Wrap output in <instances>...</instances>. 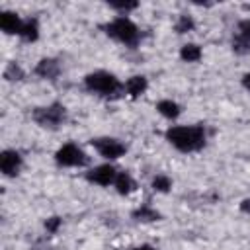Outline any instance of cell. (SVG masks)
Listing matches in <instances>:
<instances>
[{
  "label": "cell",
  "instance_id": "cell-5",
  "mask_svg": "<svg viewBox=\"0 0 250 250\" xmlns=\"http://www.w3.org/2000/svg\"><path fill=\"white\" fill-rule=\"evenodd\" d=\"M55 160H57L61 166H84V164H88V156L84 154V150L78 148V146L72 145V143L62 145V146L57 150Z\"/></svg>",
  "mask_w": 250,
  "mask_h": 250
},
{
  "label": "cell",
  "instance_id": "cell-12",
  "mask_svg": "<svg viewBox=\"0 0 250 250\" xmlns=\"http://www.w3.org/2000/svg\"><path fill=\"white\" fill-rule=\"evenodd\" d=\"M113 186H115L117 193H121V195H127V193H131L137 188L135 186V180L127 172H119L117 178H115V182H113Z\"/></svg>",
  "mask_w": 250,
  "mask_h": 250
},
{
  "label": "cell",
  "instance_id": "cell-17",
  "mask_svg": "<svg viewBox=\"0 0 250 250\" xmlns=\"http://www.w3.org/2000/svg\"><path fill=\"white\" fill-rule=\"evenodd\" d=\"M232 49L238 55H248L250 53V39H244L240 35H234L232 37Z\"/></svg>",
  "mask_w": 250,
  "mask_h": 250
},
{
  "label": "cell",
  "instance_id": "cell-24",
  "mask_svg": "<svg viewBox=\"0 0 250 250\" xmlns=\"http://www.w3.org/2000/svg\"><path fill=\"white\" fill-rule=\"evenodd\" d=\"M240 211H242V213H248V215H250V199H244V201L240 203Z\"/></svg>",
  "mask_w": 250,
  "mask_h": 250
},
{
  "label": "cell",
  "instance_id": "cell-18",
  "mask_svg": "<svg viewBox=\"0 0 250 250\" xmlns=\"http://www.w3.org/2000/svg\"><path fill=\"white\" fill-rule=\"evenodd\" d=\"M191 29H193V20H191V16L182 14V16L178 18V21H176V31H178V33H186V31H191Z\"/></svg>",
  "mask_w": 250,
  "mask_h": 250
},
{
  "label": "cell",
  "instance_id": "cell-23",
  "mask_svg": "<svg viewBox=\"0 0 250 250\" xmlns=\"http://www.w3.org/2000/svg\"><path fill=\"white\" fill-rule=\"evenodd\" d=\"M59 227H61V219H59V217H49V219L45 221V229H47L49 232H57Z\"/></svg>",
  "mask_w": 250,
  "mask_h": 250
},
{
  "label": "cell",
  "instance_id": "cell-19",
  "mask_svg": "<svg viewBox=\"0 0 250 250\" xmlns=\"http://www.w3.org/2000/svg\"><path fill=\"white\" fill-rule=\"evenodd\" d=\"M4 78H6V80H21V78H23V70H21L16 62H10V64L6 66V70H4Z\"/></svg>",
  "mask_w": 250,
  "mask_h": 250
},
{
  "label": "cell",
  "instance_id": "cell-13",
  "mask_svg": "<svg viewBox=\"0 0 250 250\" xmlns=\"http://www.w3.org/2000/svg\"><path fill=\"white\" fill-rule=\"evenodd\" d=\"M156 109H158V113L164 115L166 119H176V117L180 115V105H178L176 102H172V100H162V102H158V104H156Z\"/></svg>",
  "mask_w": 250,
  "mask_h": 250
},
{
  "label": "cell",
  "instance_id": "cell-7",
  "mask_svg": "<svg viewBox=\"0 0 250 250\" xmlns=\"http://www.w3.org/2000/svg\"><path fill=\"white\" fill-rule=\"evenodd\" d=\"M86 178H88L90 182H94V184L109 186V184H113V182H115L117 172H115V168H113V166H109V164H102V166H96L94 170H90V172L86 174Z\"/></svg>",
  "mask_w": 250,
  "mask_h": 250
},
{
  "label": "cell",
  "instance_id": "cell-1",
  "mask_svg": "<svg viewBox=\"0 0 250 250\" xmlns=\"http://www.w3.org/2000/svg\"><path fill=\"white\" fill-rule=\"evenodd\" d=\"M166 139L182 152H193L203 148L205 145V131L201 125H178L166 131Z\"/></svg>",
  "mask_w": 250,
  "mask_h": 250
},
{
  "label": "cell",
  "instance_id": "cell-16",
  "mask_svg": "<svg viewBox=\"0 0 250 250\" xmlns=\"http://www.w3.org/2000/svg\"><path fill=\"white\" fill-rule=\"evenodd\" d=\"M133 219H137V221H158L160 215L150 205H141L139 209L133 211Z\"/></svg>",
  "mask_w": 250,
  "mask_h": 250
},
{
  "label": "cell",
  "instance_id": "cell-3",
  "mask_svg": "<svg viewBox=\"0 0 250 250\" xmlns=\"http://www.w3.org/2000/svg\"><path fill=\"white\" fill-rule=\"evenodd\" d=\"M84 84L90 92H96L102 96H115L121 90V82L111 72H105V70H98V72L88 74L84 78Z\"/></svg>",
  "mask_w": 250,
  "mask_h": 250
},
{
  "label": "cell",
  "instance_id": "cell-10",
  "mask_svg": "<svg viewBox=\"0 0 250 250\" xmlns=\"http://www.w3.org/2000/svg\"><path fill=\"white\" fill-rule=\"evenodd\" d=\"M59 70L61 68H59V62L55 59H41L37 62V66H35V74L41 76V78H49V80L57 78L59 76Z\"/></svg>",
  "mask_w": 250,
  "mask_h": 250
},
{
  "label": "cell",
  "instance_id": "cell-4",
  "mask_svg": "<svg viewBox=\"0 0 250 250\" xmlns=\"http://www.w3.org/2000/svg\"><path fill=\"white\" fill-rule=\"evenodd\" d=\"M64 119H66V109L61 104H51L47 107H35L33 109V121L39 123L41 127L55 129V127L62 125Z\"/></svg>",
  "mask_w": 250,
  "mask_h": 250
},
{
  "label": "cell",
  "instance_id": "cell-14",
  "mask_svg": "<svg viewBox=\"0 0 250 250\" xmlns=\"http://www.w3.org/2000/svg\"><path fill=\"white\" fill-rule=\"evenodd\" d=\"M20 35H21L25 41H35V39L39 37V25H37V20H33V18L23 20V25H21Z\"/></svg>",
  "mask_w": 250,
  "mask_h": 250
},
{
  "label": "cell",
  "instance_id": "cell-21",
  "mask_svg": "<svg viewBox=\"0 0 250 250\" xmlns=\"http://www.w3.org/2000/svg\"><path fill=\"white\" fill-rule=\"evenodd\" d=\"M109 6H111L113 10H119V12H131V10H135L139 4H137V2H109Z\"/></svg>",
  "mask_w": 250,
  "mask_h": 250
},
{
  "label": "cell",
  "instance_id": "cell-9",
  "mask_svg": "<svg viewBox=\"0 0 250 250\" xmlns=\"http://www.w3.org/2000/svg\"><path fill=\"white\" fill-rule=\"evenodd\" d=\"M21 25H23V20H20L18 14H14V12H2L0 14V27H2V31H6V33H18L20 35Z\"/></svg>",
  "mask_w": 250,
  "mask_h": 250
},
{
  "label": "cell",
  "instance_id": "cell-2",
  "mask_svg": "<svg viewBox=\"0 0 250 250\" xmlns=\"http://www.w3.org/2000/svg\"><path fill=\"white\" fill-rule=\"evenodd\" d=\"M105 33L117 41H121L123 45H129V47H135L139 43V27L125 16H119L115 20H111L109 23L104 25Z\"/></svg>",
  "mask_w": 250,
  "mask_h": 250
},
{
  "label": "cell",
  "instance_id": "cell-8",
  "mask_svg": "<svg viewBox=\"0 0 250 250\" xmlns=\"http://www.w3.org/2000/svg\"><path fill=\"white\" fill-rule=\"evenodd\" d=\"M21 166V156L16 150H4L0 156V170L4 176H16Z\"/></svg>",
  "mask_w": 250,
  "mask_h": 250
},
{
  "label": "cell",
  "instance_id": "cell-15",
  "mask_svg": "<svg viewBox=\"0 0 250 250\" xmlns=\"http://www.w3.org/2000/svg\"><path fill=\"white\" fill-rule=\"evenodd\" d=\"M180 57H182V61H186V62H195V61L201 59V49H199L195 43H188V45H184V47L180 49Z\"/></svg>",
  "mask_w": 250,
  "mask_h": 250
},
{
  "label": "cell",
  "instance_id": "cell-6",
  "mask_svg": "<svg viewBox=\"0 0 250 250\" xmlns=\"http://www.w3.org/2000/svg\"><path fill=\"white\" fill-rule=\"evenodd\" d=\"M92 146L104 156V158H119L125 154V145H121L117 139L111 137H100V139H92Z\"/></svg>",
  "mask_w": 250,
  "mask_h": 250
},
{
  "label": "cell",
  "instance_id": "cell-20",
  "mask_svg": "<svg viewBox=\"0 0 250 250\" xmlns=\"http://www.w3.org/2000/svg\"><path fill=\"white\" fill-rule=\"evenodd\" d=\"M152 188H154L156 191L166 193V191L172 188V182H170V178H168V176H156V178L152 180Z\"/></svg>",
  "mask_w": 250,
  "mask_h": 250
},
{
  "label": "cell",
  "instance_id": "cell-25",
  "mask_svg": "<svg viewBox=\"0 0 250 250\" xmlns=\"http://www.w3.org/2000/svg\"><path fill=\"white\" fill-rule=\"evenodd\" d=\"M242 86H244V88H246V90H250V72H248V74H244V76H242Z\"/></svg>",
  "mask_w": 250,
  "mask_h": 250
},
{
  "label": "cell",
  "instance_id": "cell-22",
  "mask_svg": "<svg viewBox=\"0 0 250 250\" xmlns=\"http://www.w3.org/2000/svg\"><path fill=\"white\" fill-rule=\"evenodd\" d=\"M236 29H238L236 35H240V37H244V39H250V18L238 21V27H236Z\"/></svg>",
  "mask_w": 250,
  "mask_h": 250
},
{
  "label": "cell",
  "instance_id": "cell-26",
  "mask_svg": "<svg viewBox=\"0 0 250 250\" xmlns=\"http://www.w3.org/2000/svg\"><path fill=\"white\" fill-rule=\"evenodd\" d=\"M129 250H156V248H152V246H148V244H143V246H137V248H129Z\"/></svg>",
  "mask_w": 250,
  "mask_h": 250
},
{
  "label": "cell",
  "instance_id": "cell-11",
  "mask_svg": "<svg viewBox=\"0 0 250 250\" xmlns=\"http://www.w3.org/2000/svg\"><path fill=\"white\" fill-rule=\"evenodd\" d=\"M146 86H148V82H146V78L145 76H131L127 82H125V90H127V94L131 96V98H139L141 94H145V90H146Z\"/></svg>",
  "mask_w": 250,
  "mask_h": 250
}]
</instances>
